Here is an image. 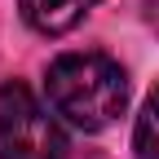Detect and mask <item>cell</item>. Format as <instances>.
Listing matches in <instances>:
<instances>
[{"instance_id": "obj_3", "label": "cell", "mask_w": 159, "mask_h": 159, "mask_svg": "<svg viewBox=\"0 0 159 159\" xmlns=\"http://www.w3.org/2000/svg\"><path fill=\"white\" fill-rule=\"evenodd\" d=\"M18 5H22V18L40 35H62V31L84 22V13L97 0H18Z\"/></svg>"}, {"instance_id": "obj_4", "label": "cell", "mask_w": 159, "mask_h": 159, "mask_svg": "<svg viewBox=\"0 0 159 159\" xmlns=\"http://www.w3.org/2000/svg\"><path fill=\"white\" fill-rule=\"evenodd\" d=\"M133 150H137V159H159V84H155V93L146 97L142 115H137Z\"/></svg>"}, {"instance_id": "obj_2", "label": "cell", "mask_w": 159, "mask_h": 159, "mask_svg": "<svg viewBox=\"0 0 159 159\" xmlns=\"http://www.w3.org/2000/svg\"><path fill=\"white\" fill-rule=\"evenodd\" d=\"M66 133L27 84L0 89V159H66Z\"/></svg>"}, {"instance_id": "obj_1", "label": "cell", "mask_w": 159, "mask_h": 159, "mask_svg": "<svg viewBox=\"0 0 159 159\" xmlns=\"http://www.w3.org/2000/svg\"><path fill=\"white\" fill-rule=\"evenodd\" d=\"M44 93H49V106L66 124L97 133L115 124L119 111L128 106V75L106 53H62L49 66Z\"/></svg>"}]
</instances>
